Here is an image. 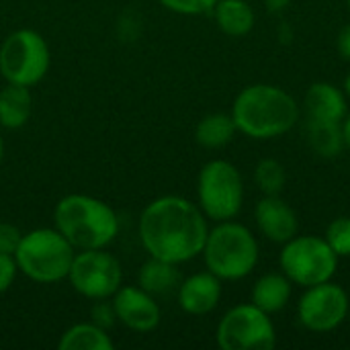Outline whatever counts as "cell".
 Masks as SVG:
<instances>
[{
  "mask_svg": "<svg viewBox=\"0 0 350 350\" xmlns=\"http://www.w3.org/2000/svg\"><path fill=\"white\" fill-rule=\"evenodd\" d=\"M232 119L236 129L254 139H273L293 129L299 119L297 100L273 84L246 86L234 100Z\"/></svg>",
  "mask_w": 350,
  "mask_h": 350,
  "instance_id": "obj_2",
  "label": "cell"
},
{
  "mask_svg": "<svg viewBox=\"0 0 350 350\" xmlns=\"http://www.w3.org/2000/svg\"><path fill=\"white\" fill-rule=\"evenodd\" d=\"M33 113V96L29 86L6 84L0 90V125L6 129L23 127Z\"/></svg>",
  "mask_w": 350,
  "mask_h": 350,
  "instance_id": "obj_16",
  "label": "cell"
},
{
  "mask_svg": "<svg viewBox=\"0 0 350 350\" xmlns=\"http://www.w3.org/2000/svg\"><path fill=\"white\" fill-rule=\"evenodd\" d=\"M221 299V279L213 273H197L183 281L178 304L191 316H205L217 308Z\"/></svg>",
  "mask_w": 350,
  "mask_h": 350,
  "instance_id": "obj_14",
  "label": "cell"
},
{
  "mask_svg": "<svg viewBox=\"0 0 350 350\" xmlns=\"http://www.w3.org/2000/svg\"><path fill=\"white\" fill-rule=\"evenodd\" d=\"M254 180L265 195H281V191L285 189V183H287L285 166L279 160L265 158L256 164Z\"/></svg>",
  "mask_w": 350,
  "mask_h": 350,
  "instance_id": "obj_23",
  "label": "cell"
},
{
  "mask_svg": "<svg viewBox=\"0 0 350 350\" xmlns=\"http://www.w3.org/2000/svg\"><path fill=\"white\" fill-rule=\"evenodd\" d=\"M306 111H308V119L342 123L349 113L347 96L340 88H336L330 82H316L308 88Z\"/></svg>",
  "mask_w": 350,
  "mask_h": 350,
  "instance_id": "obj_15",
  "label": "cell"
},
{
  "mask_svg": "<svg viewBox=\"0 0 350 350\" xmlns=\"http://www.w3.org/2000/svg\"><path fill=\"white\" fill-rule=\"evenodd\" d=\"M113 297V314L129 330L150 332L160 324V308L142 287H119Z\"/></svg>",
  "mask_w": 350,
  "mask_h": 350,
  "instance_id": "obj_12",
  "label": "cell"
},
{
  "mask_svg": "<svg viewBox=\"0 0 350 350\" xmlns=\"http://www.w3.org/2000/svg\"><path fill=\"white\" fill-rule=\"evenodd\" d=\"M349 320H350V312H349Z\"/></svg>",
  "mask_w": 350,
  "mask_h": 350,
  "instance_id": "obj_34",
  "label": "cell"
},
{
  "mask_svg": "<svg viewBox=\"0 0 350 350\" xmlns=\"http://www.w3.org/2000/svg\"><path fill=\"white\" fill-rule=\"evenodd\" d=\"M209 228L201 207L185 197L166 195L139 215V240L154 258L180 265L203 252Z\"/></svg>",
  "mask_w": 350,
  "mask_h": 350,
  "instance_id": "obj_1",
  "label": "cell"
},
{
  "mask_svg": "<svg viewBox=\"0 0 350 350\" xmlns=\"http://www.w3.org/2000/svg\"><path fill=\"white\" fill-rule=\"evenodd\" d=\"M16 271H18V267H16L14 256L0 254V293H4L14 283Z\"/></svg>",
  "mask_w": 350,
  "mask_h": 350,
  "instance_id": "obj_27",
  "label": "cell"
},
{
  "mask_svg": "<svg viewBox=\"0 0 350 350\" xmlns=\"http://www.w3.org/2000/svg\"><path fill=\"white\" fill-rule=\"evenodd\" d=\"M68 279L72 287L88 299H109L121 287V265L103 248L82 250L74 254Z\"/></svg>",
  "mask_w": 350,
  "mask_h": 350,
  "instance_id": "obj_10",
  "label": "cell"
},
{
  "mask_svg": "<svg viewBox=\"0 0 350 350\" xmlns=\"http://www.w3.org/2000/svg\"><path fill=\"white\" fill-rule=\"evenodd\" d=\"M164 8L178 14H203L211 12L217 0H158Z\"/></svg>",
  "mask_w": 350,
  "mask_h": 350,
  "instance_id": "obj_25",
  "label": "cell"
},
{
  "mask_svg": "<svg viewBox=\"0 0 350 350\" xmlns=\"http://www.w3.org/2000/svg\"><path fill=\"white\" fill-rule=\"evenodd\" d=\"M308 133H310V144H312L314 152L324 158H334L345 150L342 123L310 119Z\"/></svg>",
  "mask_w": 350,
  "mask_h": 350,
  "instance_id": "obj_22",
  "label": "cell"
},
{
  "mask_svg": "<svg viewBox=\"0 0 350 350\" xmlns=\"http://www.w3.org/2000/svg\"><path fill=\"white\" fill-rule=\"evenodd\" d=\"M21 238H23V234L18 232L16 226L0 221V254L14 256V252L21 244Z\"/></svg>",
  "mask_w": 350,
  "mask_h": 350,
  "instance_id": "obj_26",
  "label": "cell"
},
{
  "mask_svg": "<svg viewBox=\"0 0 350 350\" xmlns=\"http://www.w3.org/2000/svg\"><path fill=\"white\" fill-rule=\"evenodd\" d=\"M213 14L217 27L230 37H244L254 27V10L246 0H217Z\"/></svg>",
  "mask_w": 350,
  "mask_h": 350,
  "instance_id": "obj_18",
  "label": "cell"
},
{
  "mask_svg": "<svg viewBox=\"0 0 350 350\" xmlns=\"http://www.w3.org/2000/svg\"><path fill=\"white\" fill-rule=\"evenodd\" d=\"M137 281H139V287L148 291L150 295L168 293L170 289L178 285V271H176V265L150 256V260L142 265Z\"/></svg>",
  "mask_w": 350,
  "mask_h": 350,
  "instance_id": "obj_21",
  "label": "cell"
},
{
  "mask_svg": "<svg viewBox=\"0 0 350 350\" xmlns=\"http://www.w3.org/2000/svg\"><path fill=\"white\" fill-rule=\"evenodd\" d=\"M49 70V47L33 29L10 33L0 45V74L10 84L33 86Z\"/></svg>",
  "mask_w": 350,
  "mask_h": 350,
  "instance_id": "obj_8",
  "label": "cell"
},
{
  "mask_svg": "<svg viewBox=\"0 0 350 350\" xmlns=\"http://www.w3.org/2000/svg\"><path fill=\"white\" fill-rule=\"evenodd\" d=\"M324 240L338 258L350 256V217H336L334 221H330Z\"/></svg>",
  "mask_w": 350,
  "mask_h": 350,
  "instance_id": "obj_24",
  "label": "cell"
},
{
  "mask_svg": "<svg viewBox=\"0 0 350 350\" xmlns=\"http://www.w3.org/2000/svg\"><path fill=\"white\" fill-rule=\"evenodd\" d=\"M336 47H338L340 55H342L345 59H349V62H350V25L342 27V31L338 33V39H336Z\"/></svg>",
  "mask_w": 350,
  "mask_h": 350,
  "instance_id": "obj_28",
  "label": "cell"
},
{
  "mask_svg": "<svg viewBox=\"0 0 350 350\" xmlns=\"http://www.w3.org/2000/svg\"><path fill=\"white\" fill-rule=\"evenodd\" d=\"M350 312V299L347 291L332 281L306 287L297 304V316L304 328L312 332H332L336 330Z\"/></svg>",
  "mask_w": 350,
  "mask_h": 350,
  "instance_id": "obj_11",
  "label": "cell"
},
{
  "mask_svg": "<svg viewBox=\"0 0 350 350\" xmlns=\"http://www.w3.org/2000/svg\"><path fill=\"white\" fill-rule=\"evenodd\" d=\"M291 0H265V6L269 12H281L289 6Z\"/></svg>",
  "mask_w": 350,
  "mask_h": 350,
  "instance_id": "obj_29",
  "label": "cell"
},
{
  "mask_svg": "<svg viewBox=\"0 0 350 350\" xmlns=\"http://www.w3.org/2000/svg\"><path fill=\"white\" fill-rule=\"evenodd\" d=\"M201 254L209 273L221 281H238L254 271L258 262V244L246 226L228 219L209 230Z\"/></svg>",
  "mask_w": 350,
  "mask_h": 350,
  "instance_id": "obj_4",
  "label": "cell"
},
{
  "mask_svg": "<svg viewBox=\"0 0 350 350\" xmlns=\"http://www.w3.org/2000/svg\"><path fill=\"white\" fill-rule=\"evenodd\" d=\"M74 246L57 232L49 228H39L21 238L14 252L18 271L35 283H57L68 279Z\"/></svg>",
  "mask_w": 350,
  "mask_h": 350,
  "instance_id": "obj_5",
  "label": "cell"
},
{
  "mask_svg": "<svg viewBox=\"0 0 350 350\" xmlns=\"http://www.w3.org/2000/svg\"><path fill=\"white\" fill-rule=\"evenodd\" d=\"M59 350H111L113 340L98 324H76L68 328L59 342Z\"/></svg>",
  "mask_w": 350,
  "mask_h": 350,
  "instance_id": "obj_19",
  "label": "cell"
},
{
  "mask_svg": "<svg viewBox=\"0 0 350 350\" xmlns=\"http://www.w3.org/2000/svg\"><path fill=\"white\" fill-rule=\"evenodd\" d=\"M342 135H345V148L350 150V113H347V117L342 121Z\"/></svg>",
  "mask_w": 350,
  "mask_h": 350,
  "instance_id": "obj_30",
  "label": "cell"
},
{
  "mask_svg": "<svg viewBox=\"0 0 350 350\" xmlns=\"http://www.w3.org/2000/svg\"><path fill=\"white\" fill-rule=\"evenodd\" d=\"M197 195L201 211L213 221H228L236 217L244 201V183L238 168L226 160L207 162L197 180Z\"/></svg>",
  "mask_w": 350,
  "mask_h": 350,
  "instance_id": "obj_7",
  "label": "cell"
},
{
  "mask_svg": "<svg viewBox=\"0 0 350 350\" xmlns=\"http://www.w3.org/2000/svg\"><path fill=\"white\" fill-rule=\"evenodd\" d=\"M236 123L232 119V115L226 113H211L207 117H203L195 129V137L203 148H224L228 146L234 135H236Z\"/></svg>",
  "mask_w": 350,
  "mask_h": 350,
  "instance_id": "obj_20",
  "label": "cell"
},
{
  "mask_svg": "<svg viewBox=\"0 0 350 350\" xmlns=\"http://www.w3.org/2000/svg\"><path fill=\"white\" fill-rule=\"evenodd\" d=\"M2 154H4V144H2V139H0V162H2Z\"/></svg>",
  "mask_w": 350,
  "mask_h": 350,
  "instance_id": "obj_32",
  "label": "cell"
},
{
  "mask_svg": "<svg viewBox=\"0 0 350 350\" xmlns=\"http://www.w3.org/2000/svg\"><path fill=\"white\" fill-rule=\"evenodd\" d=\"M254 217H256V226L260 234L271 242L285 244L297 236V230H299L297 215L291 209V205L283 201L279 195H267L265 199H260L256 205Z\"/></svg>",
  "mask_w": 350,
  "mask_h": 350,
  "instance_id": "obj_13",
  "label": "cell"
},
{
  "mask_svg": "<svg viewBox=\"0 0 350 350\" xmlns=\"http://www.w3.org/2000/svg\"><path fill=\"white\" fill-rule=\"evenodd\" d=\"M279 265L291 283L314 287L332 281L338 269V256L328 242L318 236H295L285 242Z\"/></svg>",
  "mask_w": 350,
  "mask_h": 350,
  "instance_id": "obj_6",
  "label": "cell"
},
{
  "mask_svg": "<svg viewBox=\"0 0 350 350\" xmlns=\"http://www.w3.org/2000/svg\"><path fill=\"white\" fill-rule=\"evenodd\" d=\"M217 347L221 350H273L277 347L275 326L254 304L232 308L219 322Z\"/></svg>",
  "mask_w": 350,
  "mask_h": 350,
  "instance_id": "obj_9",
  "label": "cell"
},
{
  "mask_svg": "<svg viewBox=\"0 0 350 350\" xmlns=\"http://www.w3.org/2000/svg\"><path fill=\"white\" fill-rule=\"evenodd\" d=\"M345 94L350 98V72H349V76L345 78Z\"/></svg>",
  "mask_w": 350,
  "mask_h": 350,
  "instance_id": "obj_31",
  "label": "cell"
},
{
  "mask_svg": "<svg viewBox=\"0 0 350 350\" xmlns=\"http://www.w3.org/2000/svg\"><path fill=\"white\" fill-rule=\"evenodd\" d=\"M347 2H349V8H350V0H347Z\"/></svg>",
  "mask_w": 350,
  "mask_h": 350,
  "instance_id": "obj_33",
  "label": "cell"
},
{
  "mask_svg": "<svg viewBox=\"0 0 350 350\" xmlns=\"http://www.w3.org/2000/svg\"><path fill=\"white\" fill-rule=\"evenodd\" d=\"M55 230L74 250H94L109 246L119 234V219L113 207L88 195H68L53 211Z\"/></svg>",
  "mask_w": 350,
  "mask_h": 350,
  "instance_id": "obj_3",
  "label": "cell"
},
{
  "mask_svg": "<svg viewBox=\"0 0 350 350\" xmlns=\"http://www.w3.org/2000/svg\"><path fill=\"white\" fill-rule=\"evenodd\" d=\"M291 297V281L285 275H265L254 283L252 289V304L262 310L265 314H277L281 312Z\"/></svg>",
  "mask_w": 350,
  "mask_h": 350,
  "instance_id": "obj_17",
  "label": "cell"
}]
</instances>
